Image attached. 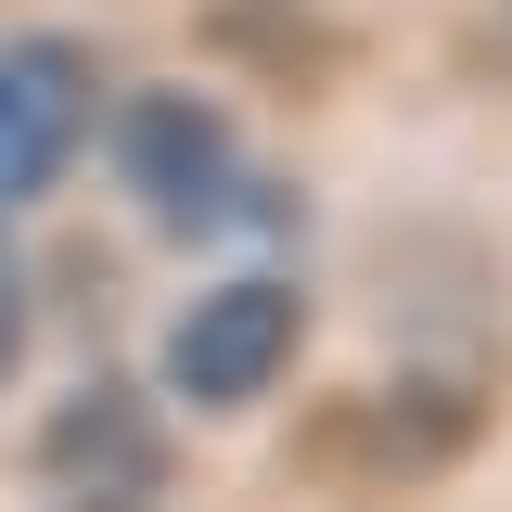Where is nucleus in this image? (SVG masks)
Instances as JSON below:
<instances>
[{
  "label": "nucleus",
  "instance_id": "nucleus-3",
  "mask_svg": "<svg viewBox=\"0 0 512 512\" xmlns=\"http://www.w3.org/2000/svg\"><path fill=\"white\" fill-rule=\"evenodd\" d=\"M39 500L52 512H154L167 500V436L128 384H77L39 436Z\"/></svg>",
  "mask_w": 512,
  "mask_h": 512
},
{
  "label": "nucleus",
  "instance_id": "nucleus-1",
  "mask_svg": "<svg viewBox=\"0 0 512 512\" xmlns=\"http://www.w3.org/2000/svg\"><path fill=\"white\" fill-rule=\"evenodd\" d=\"M295 346H308V295L282 269H231V282H205L167 320V397H192V410H256L269 384L295 372Z\"/></svg>",
  "mask_w": 512,
  "mask_h": 512
},
{
  "label": "nucleus",
  "instance_id": "nucleus-2",
  "mask_svg": "<svg viewBox=\"0 0 512 512\" xmlns=\"http://www.w3.org/2000/svg\"><path fill=\"white\" fill-rule=\"evenodd\" d=\"M116 180H128L141 218L218 231V218L244 205V141H231V116H218L205 90H128L116 103Z\"/></svg>",
  "mask_w": 512,
  "mask_h": 512
},
{
  "label": "nucleus",
  "instance_id": "nucleus-5",
  "mask_svg": "<svg viewBox=\"0 0 512 512\" xmlns=\"http://www.w3.org/2000/svg\"><path fill=\"white\" fill-rule=\"evenodd\" d=\"M13 346H26V282H13V256H0V372H13Z\"/></svg>",
  "mask_w": 512,
  "mask_h": 512
},
{
  "label": "nucleus",
  "instance_id": "nucleus-4",
  "mask_svg": "<svg viewBox=\"0 0 512 512\" xmlns=\"http://www.w3.org/2000/svg\"><path fill=\"white\" fill-rule=\"evenodd\" d=\"M90 154V39H0V218Z\"/></svg>",
  "mask_w": 512,
  "mask_h": 512
}]
</instances>
